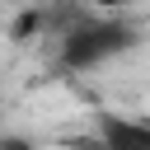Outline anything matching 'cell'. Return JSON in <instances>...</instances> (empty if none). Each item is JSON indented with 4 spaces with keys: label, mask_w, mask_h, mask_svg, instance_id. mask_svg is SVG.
Returning <instances> with one entry per match:
<instances>
[{
    "label": "cell",
    "mask_w": 150,
    "mask_h": 150,
    "mask_svg": "<svg viewBox=\"0 0 150 150\" xmlns=\"http://www.w3.org/2000/svg\"><path fill=\"white\" fill-rule=\"evenodd\" d=\"M136 42H141V28L122 19V9H94V14H75L56 33V61L61 70H98L127 56Z\"/></svg>",
    "instance_id": "cell-1"
},
{
    "label": "cell",
    "mask_w": 150,
    "mask_h": 150,
    "mask_svg": "<svg viewBox=\"0 0 150 150\" xmlns=\"http://www.w3.org/2000/svg\"><path fill=\"white\" fill-rule=\"evenodd\" d=\"M98 141L112 145V150H150V122L98 112Z\"/></svg>",
    "instance_id": "cell-2"
},
{
    "label": "cell",
    "mask_w": 150,
    "mask_h": 150,
    "mask_svg": "<svg viewBox=\"0 0 150 150\" xmlns=\"http://www.w3.org/2000/svg\"><path fill=\"white\" fill-rule=\"evenodd\" d=\"M84 5H89V9H127L131 0H84Z\"/></svg>",
    "instance_id": "cell-3"
}]
</instances>
